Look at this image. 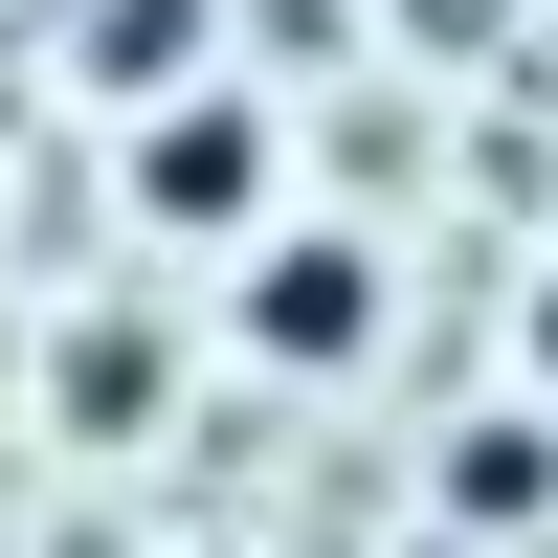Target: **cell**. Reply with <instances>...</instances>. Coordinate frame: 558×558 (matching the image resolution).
<instances>
[{
  "label": "cell",
  "mask_w": 558,
  "mask_h": 558,
  "mask_svg": "<svg viewBox=\"0 0 558 558\" xmlns=\"http://www.w3.org/2000/svg\"><path fill=\"white\" fill-rule=\"evenodd\" d=\"M134 202H157V223H246V202H268V112H223V89H202V112H157Z\"/></svg>",
  "instance_id": "1"
},
{
  "label": "cell",
  "mask_w": 558,
  "mask_h": 558,
  "mask_svg": "<svg viewBox=\"0 0 558 558\" xmlns=\"http://www.w3.org/2000/svg\"><path fill=\"white\" fill-rule=\"evenodd\" d=\"M357 313H380L357 246H268V268H246V336H268V357H357Z\"/></svg>",
  "instance_id": "2"
},
{
  "label": "cell",
  "mask_w": 558,
  "mask_h": 558,
  "mask_svg": "<svg viewBox=\"0 0 558 558\" xmlns=\"http://www.w3.org/2000/svg\"><path fill=\"white\" fill-rule=\"evenodd\" d=\"M536 357H558V291H536Z\"/></svg>",
  "instance_id": "3"
}]
</instances>
